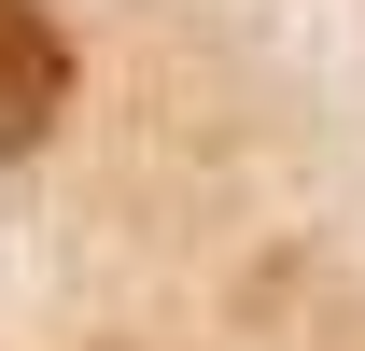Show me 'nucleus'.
Wrapping results in <instances>:
<instances>
[{
    "label": "nucleus",
    "instance_id": "obj_1",
    "mask_svg": "<svg viewBox=\"0 0 365 351\" xmlns=\"http://www.w3.org/2000/svg\"><path fill=\"white\" fill-rule=\"evenodd\" d=\"M56 113H71V29L43 0H0V155H29Z\"/></svg>",
    "mask_w": 365,
    "mask_h": 351
}]
</instances>
